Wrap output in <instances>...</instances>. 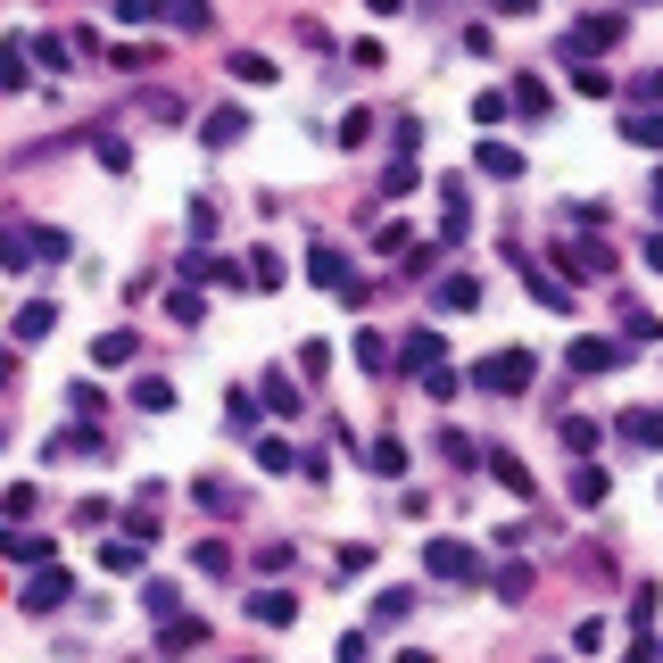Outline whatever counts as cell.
<instances>
[{
  "instance_id": "obj_1",
  "label": "cell",
  "mask_w": 663,
  "mask_h": 663,
  "mask_svg": "<svg viewBox=\"0 0 663 663\" xmlns=\"http://www.w3.org/2000/svg\"><path fill=\"white\" fill-rule=\"evenodd\" d=\"M530 381H539V357H530V348H490V357H473V390L481 398H523Z\"/></svg>"
},
{
  "instance_id": "obj_2",
  "label": "cell",
  "mask_w": 663,
  "mask_h": 663,
  "mask_svg": "<svg viewBox=\"0 0 663 663\" xmlns=\"http://www.w3.org/2000/svg\"><path fill=\"white\" fill-rule=\"evenodd\" d=\"M423 572H432V581H490L473 539H432V548H423Z\"/></svg>"
},
{
  "instance_id": "obj_3",
  "label": "cell",
  "mask_w": 663,
  "mask_h": 663,
  "mask_svg": "<svg viewBox=\"0 0 663 663\" xmlns=\"http://www.w3.org/2000/svg\"><path fill=\"white\" fill-rule=\"evenodd\" d=\"M67 597H76V572H67V564H34V572H25V588H18L25 614H58Z\"/></svg>"
},
{
  "instance_id": "obj_4",
  "label": "cell",
  "mask_w": 663,
  "mask_h": 663,
  "mask_svg": "<svg viewBox=\"0 0 663 663\" xmlns=\"http://www.w3.org/2000/svg\"><path fill=\"white\" fill-rule=\"evenodd\" d=\"M150 548H158V530L141 523V514H133V530H125V539H108V548H100V564H108V572H141V556H150Z\"/></svg>"
},
{
  "instance_id": "obj_5",
  "label": "cell",
  "mask_w": 663,
  "mask_h": 663,
  "mask_svg": "<svg viewBox=\"0 0 663 663\" xmlns=\"http://www.w3.org/2000/svg\"><path fill=\"white\" fill-rule=\"evenodd\" d=\"M398 365H407V374H439V365H448V332H432V323H415V332H407V357H398Z\"/></svg>"
},
{
  "instance_id": "obj_6",
  "label": "cell",
  "mask_w": 663,
  "mask_h": 663,
  "mask_svg": "<svg viewBox=\"0 0 663 663\" xmlns=\"http://www.w3.org/2000/svg\"><path fill=\"white\" fill-rule=\"evenodd\" d=\"M0 556L34 572V564H58V539H50V530H0Z\"/></svg>"
},
{
  "instance_id": "obj_7",
  "label": "cell",
  "mask_w": 663,
  "mask_h": 663,
  "mask_svg": "<svg viewBox=\"0 0 663 663\" xmlns=\"http://www.w3.org/2000/svg\"><path fill=\"white\" fill-rule=\"evenodd\" d=\"M556 265H564L572 283H597V274L614 265V249L606 241H564V249H556Z\"/></svg>"
},
{
  "instance_id": "obj_8",
  "label": "cell",
  "mask_w": 663,
  "mask_h": 663,
  "mask_svg": "<svg viewBox=\"0 0 663 663\" xmlns=\"http://www.w3.org/2000/svg\"><path fill=\"white\" fill-rule=\"evenodd\" d=\"M473 167L490 174V183H523V150H514V141H473Z\"/></svg>"
},
{
  "instance_id": "obj_9",
  "label": "cell",
  "mask_w": 663,
  "mask_h": 663,
  "mask_svg": "<svg viewBox=\"0 0 663 663\" xmlns=\"http://www.w3.org/2000/svg\"><path fill=\"white\" fill-rule=\"evenodd\" d=\"M258 407H274V415H299V407H307V390H299V374H283V365H274V374L258 381Z\"/></svg>"
},
{
  "instance_id": "obj_10",
  "label": "cell",
  "mask_w": 663,
  "mask_h": 663,
  "mask_svg": "<svg viewBox=\"0 0 663 663\" xmlns=\"http://www.w3.org/2000/svg\"><path fill=\"white\" fill-rule=\"evenodd\" d=\"M614 365H622V341H597V332L572 341V374H614Z\"/></svg>"
},
{
  "instance_id": "obj_11",
  "label": "cell",
  "mask_w": 663,
  "mask_h": 663,
  "mask_svg": "<svg viewBox=\"0 0 663 663\" xmlns=\"http://www.w3.org/2000/svg\"><path fill=\"white\" fill-rule=\"evenodd\" d=\"M191 647H208V622H199V614H174V622H158V655H191Z\"/></svg>"
},
{
  "instance_id": "obj_12",
  "label": "cell",
  "mask_w": 663,
  "mask_h": 663,
  "mask_svg": "<svg viewBox=\"0 0 663 663\" xmlns=\"http://www.w3.org/2000/svg\"><path fill=\"white\" fill-rule=\"evenodd\" d=\"M606 42H622V18H588L564 34V58H588V50H606Z\"/></svg>"
},
{
  "instance_id": "obj_13",
  "label": "cell",
  "mask_w": 663,
  "mask_h": 663,
  "mask_svg": "<svg viewBox=\"0 0 663 663\" xmlns=\"http://www.w3.org/2000/svg\"><path fill=\"white\" fill-rule=\"evenodd\" d=\"M249 614H258L265 630H290V622H299V597H290V588H258V597H249Z\"/></svg>"
},
{
  "instance_id": "obj_14",
  "label": "cell",
  "mask_w": 663,
  "mask_h": 663,
  "mask_svg": "<svg viewBox=\"0 0 663 663\" xmlns=\"http://www.w3.org/2000/svg\"><path fill=\"white\" fill-rule=\"evenodd\" d=\"M241 133H249V116H241V108H208V116H199V141H208V150H232Z\"/></svg>"
},
{
  "instance_id": "obj_15",
  "label": "cell",
  "mask_w": 663,
  "mask_h": 663,
  "mask_svg": "<svg viewBox=\"0 0 663 663\" xmlns=\"http://www.w3.org/2000/svg\"><path fill=\"white\" fill-rule=\"evenodd\" d=\"M208 0H158V25H174V34H208Z\"/></svg>"
},
{
  "instance_id": "obj_16",
  "label": "cell",
  "mask_w": 663,
  "mask_h": 663,
  "mask_svg": "<svg viewBox=\"0 0 663 663\" xmlns=\"http://www.w3.org/2000/svg\"><path fill=\"white\" fill-rule=\"evenodd\" d=\"M523 290H530L539 307H556V316L572 307V283H564V274H539V265H523Z\"/></svg>"
},
{
  "instance_id": "obj_17",
  "label": "cell",
  "mask_w": 663,
  "mask_h": 663,
  "mask_svg": "<svg viewBox=\"0 0 663 663\" xmlns=\"http://www.w3.org/2000/svg\"><path fill=\"white\" fill-rule=\"evenodd\" d=\"M481 465H490V473H498V490H514V498H539V481H530V465H514L506 448H490V456H481Z\"/></svg>"
},
{
  "instance_id": "obj_18",
  "label": "cell",
  "mask_w": 663,
  "mask_h": 663,
  "mask_svg": "<svg viewBox=\"0 0 663 663\" xmlns=\"http://www.w3.org/2000/svg\"><path fill=\"white\" fill-rule=\"evenodd\" d=\"M506 108H523V116H548V108H556V92H548L539 76H514V83H506Z\"/></svg>"
},
{
  "instance_id": "obj_19",
  "label": "cell",
  "mask_w": 663,
  "mask_h": 663,
  "mask_svg": "<svg viewBox=\"0 0 663 663\" xmlns=\"http://www.w3.org/2000/svg\"><path fill=\"white\" fill-rule=\"evenodd\" d=\"M622 439H630V448H663V407H630Z\"/></svg>"
},
{
  "instance_id": "obj_20",
  "label": "cell",
  "mask_w": 663,
  "mask_h": 663,
  "mask_svg": "<svg viewBox=\"0 0 663 663\" xmlns=\"http://www.w3.org/2000/svg\"><path fill=\"white\" fill-rule=\"evenodd\" d=\"M133 407H141V415H174V381L167 374H141V381H133Z\"/></svg>"
},
{
  "instance_id": "obj_21",
  "label": "cell",
  "mask_w": 663,
  "mask_h": 663,
  "mask_svg": "<svg viewBox=\"0 0 663 663\" xmlns=\"http://www.w3.org/2000/svg\"><path fill=\"white\" fill-rule=\"evenodd\" d=\"M622 141H639V150H663V108H630V116H622Z\"/></svg>"
},
{
  "instance_id": "obj_22",
  "label": "cell",
  "mask_w": 663,
  "mask_h": 663,
  "mask_svg": "<svg viewBox=\"0 0 663 663\" xmlns=\"http://www.w3.org/2000/svg\"><path fill=\"white\" fill-rule=\"evenodd\" d=\"M0 265H9V274H34V232L0 225Z\"/></svg>"
},
{
  "instance_id": "obj_23",
  "label": "cell",
  "mask_w": 663,
  "mask_h": 663,
  "mask_svg": "<svg viewBox=\"0 0 663 663\" xmlns=\"http://www.w3.org/2000/svg\"><path fill=\"white\" fill-rule=\"evenodd\" d=\"M50 323H58V307L34 299V307H18V323H9V332H18V341H50Z\"/></svg>"
},
{
  "instance_id": "obj_24",
  "label": "cell",
  "mask_w": 663,
  "mask_h": 663,
  "mask_svg": "<svg viewBox=\"0 0 663 663\" xmlns=\"http://www.w3.org/2000/svg\"><path fill=\"white\" fill-rule=\"evenodd\" d=\"M141 614H150V622H174V614H183V588H174V581H150V588H141Z\"/></svg>"
},
{
  "instance_id": "obj_25",
  "label": "cell",
  "mask_w": 663,
  "mask_h": 663,
  "mask_svg": "<svg viewBox=\"0 0 663 663\" xmlns=\"http://www.w3.org/2000/svg\"><path fill=\"white\" fill-rule=\"evenodd\" d=\"M92 357H100V365H133V357H141V332H100Z\"/></svg>"
},
{
  "instance_id": "obj_26",
  "label": "cell",
  "mask_w": 663,
  "mask_h": 663,
  "mask_svg": "<svg viewBox=\"0 0 663 663\" xmlns=\"http://www.w3.org/2000/svg\"><path fill=\"white\" fill-rule=\"evenodd\" d=\"M530 581H539L530 564H498V572H490V588L506 597V606H523V597H530Z\"/></svg>"
},
{
  "instance_id": "obj_27",
  "label": "cell",
  "mask_w": 663,
  "mask_h": 663,
  "mask_svg": "<svg viewBox=\"0 0 663 663\" xmlns=\"http://www.w3.org/2000/svg\"><path fill=\"white\" fill-rule=\"evenodd\" d=\"M572 506H606V465H572Z\"/></svg>"
},
{
  "instance_id": "obj_28",
  "label": "cell",
  "mask_w": 663,
  "mask_h": 663,
  "mask_svg": "<svg viewBox=\"0 0 663 663\" xmlns=\"http://www.w3.org/2000/svg\"><path fill=\"white\" fill-rule=\"evenodd\" d=\"M439 307H448V316H465V307H481V283H473V274H448V283H439Z\"/></svg>"
},
{
  "instance_id": "obj_29",
  "label": "cell",
  "mask_w": 663,
  "mask_h": 663,
  "mask_svg": "<svg viewBox=\"0 0 663 663\" xmlns=\"http://www.w3.org/2000/svg\"><path fill=\"white\" fill-rule=\"evenodd\" d=\"M0 92H25V42H0Z\"/></svg>"
},
{
  "instance_id": "obj_30",
  "label": "cell",
  "mask_w": 663,
  "mask_h": 663,
  "mask_svg": "<svg viewBox=\"0 0 663 663\" xmlns=\"http://www.w3.org/2000/svg\"><path fill=\"white\" fill-rule=\"evenodd\" d=\"M108 67H125V76H141V67H158V50H150V42H116V50H108Z\"/></svg>"
},
{
  "instance_id": "obj_31",
  "label": "cell",
  "mask_w": 663,
  "mask_h": 663,
  "mask_svg": "<svg viewBox=\"0 0 663 663\" xmlns=\"http://www.w3.org/2000/svg\"><path fill=\"white\" fill-rule=\"evenodd\" d=\"M415 183H423V167H415V158H398V167L381 174V199H407V191H415Z\"/></svg>"
},
{
  "instance_id": "obj_32",
  "label": "cell",
  "mask_w": 663,
  "mask_h": 663,
  "mask_svg": "<svg viewBox=\"0 0 663 663\" xmlns=\"http://www.w3.org/2000/svg\"><path fill=\"white\" fill-rule=\"evenodd\" d=\"M232 76H241V83H274V58H265V50H232Z\"/></svg>"
},
{
  "instance_id": "obj_33",
  "label": "cell",
  "mask_w": 663,
  "mask_h": 663,
  "mask_svg": "<svg viewBox=\"0 0 663 663\" xmlns=\"http://www.w3.org/2000/svg\"><path fill=\"white\" fill-rule=\"evenodd\" d=\"M67 407H76V423H92L100 407H108V390H100V381H76V390H67Z\"/></svg>"
},
{
  "instance_id": "obj_34",
  "label": "cell",
  "mask_w": 663,
  "mask_h": 663,
  "mask_svg": "<svg viewBox=\"0 0 663 663\" xmlns=\"http://www.w3.org/2000/svg\"><path fill=\"white\" fill-rule=\"evenodd\" d=\"M25 58H42V67H67L76 50H67V34H34V42H25Z\"/></svg>"
},
{
  "instance_id": "obj_35",
  "label": "cell",
  "mask_w": 663,
  "mask_h": 663,
  "mask_svg": "<svg viewBox=\"0 0 663 663\" xmlns=\"http://www.w3.org/2000/svg\"><path fill=\"white\" fill-rule=\"evenodd\" d=\"M357 365L365 374H390V341H381V332H357Z\"/></svg>"
},
{
  "instance_id": "obj_36",
  "label": "cell",
  "mask_w": 663,
  "mask_h": 663,
  "mask_svg": "<svg viewBox=\"0 0 663 663\" xmlns=\"http://www.w3.org/2000/svg\"><path fill=\"white\" fill-rule=\"evenodd\" d=\"M199 506L208 514H241V490H232V481H199Z\"/></svg>"
},
{
  "instance_id": "obj_37",
  "label": "cell",
  "mask_w": 663,
  "mask_h": 663,
  "mask_svg": "<svg viewBox=\"0 0 663 663\" xmlns=\"http://www.w3.org/2000/svg\"><path fill=\"white\" fill-rule=\"evenodd\" d=\"M67 249H76V241H67V232H58V225H42V232H34V265H58V258H67Z\"/></svg>"
},
{
  "instance_id": "obj_38",
  "label": "cell",
  "mask_w": 663,
  "mask_h": 663,
  "mask_svg": "<svg viewBox=\"0 0 663 663\" xmlns=\"http://www.w3.org/2000/svg\"><path fill=\"white\" fill-rule=\"evenodd\" d=\"M249 283H258V290H283V258H274V249H258V258H249Z\"/></svg>"
},
{
  "instance_id": "obj_39",
  "label": "cell",
  "mask_w": 663,
  "mask_h": 663,
  "mask_svg": "<svg viewBox=\"0 0 663 663\" xmlns=\"http://www.w3.org/2000/svg\"><path fill=\"white\" fill-rule=\"evenodd\" d=\"M258 465H265V473H290V465H299V448H290V439H258Z\"/></svg>"
},
{
  "instance_id": "obj_40",
  "label": "cell",
  "mask_w": 663,
  "mask_h": 663,
  "mask_svg": "<svg viewBox=\"0 0 663 663\" xmlns=\"http://www.w3.org/2000/svg\"><path fill=\"white\" fill-rule=\"evenodd\" d=\"M572 92H581V100H606L614 76H606V67H572Z\"/></svg>"
},
{
  "instance_id": "obj_41",
  "label": "cell",
  "mask_w": 663,
  "mask_h": 663,
  "mask_svg": "<svg viewBox=\"0 0 663 663\" xmlns=\"http://www.w3.org/2000/svg\"><path fill=\"white\" fill-rule=\"evenodd\" d=\"M100 167H108V174L133 167V141H125V133H100Z\"/></svg>"
},
{
  "instance_id": "obj_42",
  "label": "cell",
  "mask_w": 663,
  "mask_h": 663,
  "mask_svg": "<svg viewBox=\"0 0 663 663\" xmlns=\"http://www.w3.org/2000/svg\"><path fill=\"white\" fill-rule=\"evenodd\" d=\"M374 473H390V481H398V473H407V448H398V439H390V432H381V439H374Z\"/></svg>"
},
{
  "instance_id": "obj_43",
  "label": "cell",
  "mask_w": 663,
  "mask_h": 663,
  "mask_svg": "<svg viewBox=\"0 0 663 663\" xmlns=\"http://www.w3.org/2000/svg\"><path fill=\"white\" fill-rule=\"evenodd\" d=\"M407 606H415L407 588H381V597H374V622H407Z\"/></svg>"
},
{
  "instance_id": "obj_44",
  "label": "cell",
  "mask_w": 663,
  "mask_h": 663,
  "mask_svg": "<svg viewBox=\"0 0 663 663\" xmlns=\"http://www.w3.org/2000/svg\"><path fill=\"white\" fill-rule=\"evenodd\" d=\"M365 133H374V116H365V108H348V116H341V133H332V141H341V150H357Z\"/></svg>"
},
{
  "instance_id": "obj_45",
  "label": "cell",
  "mask_w": 663,
  "mask_h": 663,
  "mask_svg": "<svg viewBox=\"0 0 663 663\" xmlns=\"http://www.w3.org/2000/svg\"><path fill=\"white\" fill-rule=\"evenodd\" d=\"M439 456H448V465H465V473H473V439H465V432H439Z\"/></svg>"
},
{
  "instance_id": "obj_46",
  "label": "cell",
  "mask_w": 663,
  "mask_h": 663,
  "mask_svg": "<svg viewBox=\"0 0 663 663\" xmlns=\"http://www.w3.org/2000/svg\"><path fill=\"white\" fill-rule=\"evenodd\" d=\"M597 439H606V432H597V423H564V448H572V456H588V448H597Z\"/></svg>"
},
{
  "instance_id": "obj_47",
  "label": "cell",
  "mask_w": 663,
  "mask_h": 663,
  "mask_svg": "<svg viewBox=\"0 0 663 663\" xmlns=\"http://www.w3.org/2000/svg\"><path fill=\"white\" fill-rule=\"evenodd\" d=\"M116 18L125 25H158V0H116Z\"/></svg>"
},
{
  "instance_id": "obj_48",
  "label": "cell",
  "mask_w": 663,
  "mask_h": 663,
  "mask_svg": "<svg viewBox=\"0 0 663 663\" xmlns=\"http://www.w3.org/2000/svg\"><path fill=\"white\" fill-rule=\"evenodd\" d=\"M332 663H365V630H341V647H332Z\"/></svg>"
},
{
  "instance_id": "obj_49",
  "label": "cell",
  "mask_w": 663,
  "mask_h": 663,
  "mask_svg": "<svg viewBox=\"0 0 663 663\" xmlns=\"http://www.w3.org/2000/svg\"><path fill=\"white\" fill-rule=\"evenodd\" d=\"M530 9H539V0H498V18H530Z\"/></svg>"
},
{
  "instance_id": "obj_50",
  "label": "cell",
  "mask_w": 663,
  "mask_h": 663,
  "mask_svg": "<svg viewBox=\"0 0 663 663\" xmlns=\"http://www.w3.org/2000/svg\"><path fill=\"white\" fill-rule=\"evenodd\" d=\"M639 92H647V100H655V108H663V67H655V76H647V83H639Z\"/></svg>"
},
{
  "instance_id": "obj_51",
  "label": "cell",
  "mask_w": 663,
  "mask_h": 663,
  "mask_svg": "<svg viewBox=\"0 0 663 663\" xmlns=\"http://www.w3.org/2000/svg\"><path fill=\"white\" fill-rule=\"evenodd\" d=\"M365 9H374V18H398V9H407V0H365Z\"/></svg>"
},
{
  "instance_id": "obj_52",
  "label": "cell",
  "mask_w": 663,
  "mask_h": 663,
  "mask_svg": "<svg viewBox=\"0 0 663 663\" xmlns=\"http://www.w3.org/2000/svg\"><path fill=\"white\" fill-rule=\"evenodd\" d=\"M647 265H655V274H663V232H655V241H647Z\"/></svg>"
},
{
  "instance_id": "obj_53",
  "label": "cell",
  "mask_w": 663,
  "mask_h": 663,
  "mask_svg": "<svg viewBox=\"0 0 663 663\" xmlns=\"http://www.w3.org/2000/svg\"><path fill=\"white\" fill-rule=\"evenodd\" d=\"M390 663H439V655H423V647H407V655H390Z\"/></svg>"
},
{
  "instance_id": "obj_54",
  "label": "cell",
  "mask_w": 663,
  "mask_h": 663,
  "mask_svg": "<svg viewBox=\"0 0 663 663\" xmlns=\"http://www.w3.org/2000/svg\"><path fill=\"white\" fill-rule=\"evenodd\" d=\"M647 199H655V208H663V167H655V183H647Z\"/></svg>"
},
{
  "instance_id": "obj_55",
  "label": "cell",
  "mask_w": 663,
  "mask_h": 663,
  "mask_svg": "<svg viewBox=\"0 0 663 663\" xmlns=\"http://www.w3.org/2000/svg\"><path fill=\"white\" fill-rule=\"evenodd\" d=\"M655 663H663V655H655Z\"/></svg>"
}]
</instances>
